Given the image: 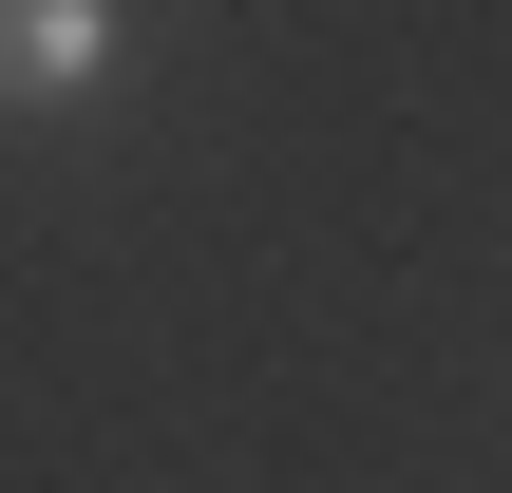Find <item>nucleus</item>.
Instances as JSON below:
<instances>
[{"label":"nucleus","mask_w":512,"mask_h":493,"mask_svg":"<svg viewBox=\"0 0 512 493\" xmlns=\"http://www.w3.org/2000/svg\"><path fill=\"white\" fill-rule=\"evenodd\" d=\"M114 76V0H0V114H76Z\"/></svg>","instance_id":"f257e3e1"}]
</instances>
